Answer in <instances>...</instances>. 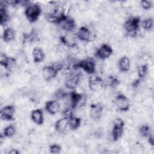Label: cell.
Here are the masks:
<instances>
[{
    "label": "cell",
    "instance_id": "6da1fadb",
    "mask_svg": "<svg viewBox=\"0 0 154 154\" xmlns=\"http://www.w3.org/2000/svg\"><path fill=\"white\" fill-rule=\"evenodd\" d=\"M140 19L138 16L131 17L125 20L123 24V28L126 32L127 35L135 38L139 33Z\"/></svg>",
    "mask_w": 154,
    "mask_h": 154
},
{
    "label": "cell",
    "instance_id": "7a4b0ae2",
    "mask_svg": "<svg viewBox=\"0 0 154 154\" xmlns=\"http://www.w3.org/2000/svg\"><path fill=\"white\" fill-rule=\"evenodd\" d=\"M81 69L88 74H94L96 70V63L94 60L91 57H87L81 60H77L72 69Z\"/></svg>",
    "mask_w": 154,
    "mask_h": 154
},
{
    "label": "cell",
    "instance_id": "3957f363",
    "mask_svg": "<svg viewBox=\"0 0 154 154\" xmlns=\"http://www.w3.org/2000/svg\"><path fill=\"white\" fill-rule=\"evenodd\" d=\"M74 72H70L65 78V87L71 90H75L79 85V81L82 78V74L80 72H77L78 69H73Z\"/></svg>",
    "mask_w": 154,
    "mask_h": 154
},
{
    "label": "cell",
    "instance_id": "277c9868",
    "mask_svg": "<svg viewBox=\"0 0 154 154\" xmlns=\"http://www.w3.org/2000/svg\"><path fill=\"white\" fill-rule=\"evenodd\" d=\"M42 8L38 4H31L27 6L24 14L30 23L35 22L42 13Z\"/></svg>",
    "mask_w": 154,
    "mask_h": 154
},
{
    "label": "cell",
    "instance_id": "5b68a950",
    "mask_svg": "<svg viewBox=\"0 0 154 154\" xmlns=\"http://www.w3.org/2000/svg\"><path fill=\"white\" fill-rule=\"evenodd\" d=\"M88 85L91 91L94 93H98L104 89L106 84L100 76L92 74L88 78Z\"/></svg>",
    "mask_w": 154,
    "mask_h": 154
},
{
    "label": "cell",
    "instance_id": "8992f818",
    "mask_svg": "<svg viewBox=\"0 0 154 154\" xmlns=\"http://www.w3.org/2000/svg\"><path fill=\"white\" fill-rule=\"evenodd\" d=\"M125 122L120 118H117L114 120L113 128L111 131L112 139L114 141H118L122 136L124 132Z\"/></svg>",
    "mask_w": 154,
    "mask_h": 154
},
{
    "label": "cell",
    "instance_id": "52a82bcc",
    "mask_svg": "<svg viewBox=\"0 0 154 154\" xmlns=\"http://www.w3.org/2000/svg\"><path fill=\"white\" fill-rule=\"evenodd\" d=\"M114 104L118 110L123 112L128 111L130 108V102L129 99L122 93H119L116 96Z\"/></svg>",
    "mask_w": 154,
    "mask_h": 154
},
{
    "label": "cell",
    "instance_id": "ba28073f",
    "mask_svg": "<svg viewBox=\"0 0 154 154\" xmlns=\"http://www.w3.org/2000/svg\"><path fill=\"white\" fill-rule=\"evenodd\" d=\"M112 53L113 50L111 46L105 43L102 45L99 48L96 49L94 55L97 58L102 60H104L109 58L112 55Z\"/></svg>",
    "mask_w": 154,
    "mask_h": 154
},
{
    "label": "cell",
    "instance_id": "9c48e42d",
    "mask_svg": "<svg viewBox=\"0 0 154 154\" xmlns=\"http://www.w3.org/2000/svg\"><path fill=\"white\" fill-rule=\"evenodd\" d=\"M103 112V106L101 103L97 102L93 103L90 105L89 114L91 119L95 121L99 120Z\"/></svg>",
    "mask_w": 154,
    "mask_h": 154
},
{
    "label": "cell",
    "instance_id": "30bf717a",
    "mask_svg": "<svg viewBox=\"0 0 154 154\" xmlns=\"http://www.w3.org/2000/svg\"><path fill=\"white\" fill-rule=\"evenodd\" d=\"M15 108L14 106L10 105L4 106L1 110L0 113V119L5 121H13L14 120Z\"/></svg>",
    "mask_w": 154,
    "mask_h": 154
},
{
    "label": "cell",
    "instance_id": "8fae6325",
    "mask_svg": "<svg viewBox=\"0 0 154 154\" xmlns=\"http://www.w3.org/2000/svg\"><path fill=\"white\" fill-rule=\"evenodd\" d=\"M57 25H58L63 30L68 32H72L76 28V23L74 19L67 16Z\"/></svg>",
    "mask_w": 154,
    "mask_h": 154
},
{
    "label": "cell",
    "instance_id": "7c38bea8",
    "mask_svg": "<svg viewBox=\"0 0 154 154\" xmlns=\"http://www.w3.org/2000/svg\"><path fill=\"white\" fill-rule=\"evenodd\" d=\"M58 72L53 67L52 65L45 66L42 68V73L43 79L46 81H50L57 77Z\"/></svg>",
    "mask_w": 154,
    "mask_h": 154
},
{
    "label": "cell",
    "instance_id": "4fadbf2b",
    "mask_svg": "<svg viewBox=\"0 0 154 154\" xmlns=\"http://www.w3.org/2000/svg\"><path fill=\"white\" fill-rule=\"evenodd\" d=\"M76 37L81 41L90 42H91L92 34L88 28L83 26L78 29L76 34Z\"/></svg>",
    "mask_w": 154,
    "mask_h": 154
},
{
    "label": "cell",
    "instance_id": "5bb4252c",
    "mask_svg": "<svg viewBox=\"0 0 154 154\" xmlns=\"http://www.w3.org/2000/svg\"><path fill=\"white\" fill-rule=\"evenodd\" d=\"M60 103L57 100H51L46 102L45 104V109L46 111L51 114H56L60 109Z\"/></svg>",
    "mask_w": 154,
    "mask_h": 154
},
{
    "label": "cell",
    "instance_id": "9a60e30c",
    "mask_svg": "<svg viewBox=\"0 0 154 154\" xmlns=\"http://www.w3.org/2000/svg\"><path fill=\"white\" fill-rule=\"evenodd\" d=\"M31 119L36 125H42L44 122V116L42 110L38 108L33 109L31 112Z\"/></svg>",
    "mask_w": 154,
    "mask_h": 154
},
{
    "label": "cell",
    "instance_id": "2e32d148",
    "mask_svg": "<svg viewBox=\"0 0 154 154\" xmlns=\"http://www.w3.org/2000/svg\"><path fill=\"white\" fill-rule=\"evenodd\" d=\"M69 126V121L68 119L64 117L58 119L55 123L54 128L60 134H63L66 132V129Z\"/></svg>",
    "mask_w": 154,
    "mask_h": 154
},
{
    "label": "cell",
    "instance_id": "e0dca14e",
    "mask_svg": "<svg viewBox=\"0 0 154 154\" xmlns=\"http://www.w3.org/2000/svg\"><path fill=\"white\" fill-rule=\"evenodd\" d=\"M32 57L34 63H40L43 61L45 58V54L42 48L39 47H35L32 51Z\"/></svg>",
    "mask_w": 154,
    "mask_h": 154
},
{
    "label": "cell",
    "instance_id": "ac0fdd59",
    "mask_svg": "<svg viewBox=\"0 0 154 154\" xmlns=\"http://www.w3.org/2000/svg\"><path fill=\"white\" fill-rule=\"evenodd\" d=\"M118 67L122 72H127L131 67V61L128 57L123 56L119 61Z\"/></svg>",
    "mask_w": 154,
    "mask_h": 154
},
{
    "label": "cell",
    "instance_id": "d6986e66",
    "mask_svg": "<svg viewBox=\"0 0 154 154\" xmlns=\"http://www.w3.org/2000/svg\"><path fill=\"white\" fill-rule=\"evenodd\" d=\"M60 42L66 47L70 48L77 45L75 40V37L70 34H66L60 37Z\"/></svg>",
    "mask_w": 154,
    "mask_h": 154
},
{
    "label": "cell",
    "instance_id": "ffe728a7",
    "mask_svg": "<svg viewBox=\"0 0 154 154\" xmlns=\"http://www.w3.org/2000/svg\"><path fill=\"white\" fill-rule=\"evenodd\" d=\"M3 40L6 42H11L15 38V31L11 27H8L4 29L2 34Z\"/></svg>",
    "mask_w": 154,
    "mask_h": 154
},
{
    "label": "cell",
    "instance_id": "44dd1931",
    "mask_svg": "<svg viewBox=\"0 0 154 154\" xmlns=\"http://www.w3.org/2000/svg\"><path fill=\"white\" fill-rule=\"evenodd\" d=\"M69 126L72 130H76L78 129L81 123V119L79 117H76L75 116L68 119Z\"/></svg>",
    "mask_w": 154,
    "mask_h": 154
},
{
    "label": "cell",
    "instance_id": "7402d4cb",
    "mask_svg": "<svg viewBox=\"0 0 154 154\" xmlns=\"http://www.w3.org/2000/svg\"><path fill=\"white\" fill-rule=\"evenodd\" d=\"M149 67L147 64H143L138 66L137 68V73L138 75V78L140 79H143L148 72Z\"/></svg>",
    "mask_w": 154,
    "mask_h": 154
},
{
    "label": "cell",
    "instance_id": "603a6c76",
    "mask_svg": "<svg viewBox=\"0 0 154 154\" xmlns=\"http://www.w3.org/2000/svg\"><path fill=\"white\" fill-rule=\"evenodd\" d=\"M10 18L7 8H0V23L1 26L5 25L10 20Z\"/></svg>",
    "mask_w": 154,
    "mask_h": 154
},
{
    "label": "cell",
    "instance_id": "cb8c5ba5",
    "mask_svg": "<svg viewBox=\"0 0 154 154\" xmlns=\"http://www.w3.org/2000/svg\"><path fill=\"white\" fill-rule=\"evenodd\" d=\"M141 25L143 29L147 31L152 28L153 25V20L152 17H147L141 22Z\"/></svg>",
    "mask_w": 154,
    "mask_h": 154
},
{
    "label": "cell",
    "instance_id": "d4e9b609",
    "mask_svg": "<svg viewBox=\"0 0 154 154\" xmlns=\"http://www.w3.org/2000/svg\"><path fill=\"white\" fill-rule=\"evenodd\" d=\"M16 131V129L15 126L13 125H10L4 128L2 134L5 137H11L15 135Z\"/></svg>",
    "mask_w": 154,
    "mask_h": 154
},
{
    "label": "cell",
    "instance_id": "484cf974",
    "mask_svg": "<svg viewBox=\"0 0 154 154\" xmlns=\"http://www.w3.org/2000/svg\"><path fill=\"white\" fill-rule=\"evenodd\" d=\"M69 93L66 92V91L64 90H63V88H60L57 89L54 93V97H55V99L57 100H63V99H64L66 97L68 96Z\"/></svg>",
    "mask_w": 154,
    "mask_h": 154
},
{
    "label": "cell",
    "instance_id": "4316f807",
    "mask_svg": "<svg viewBox=\"0 0 154 154\" xmlns=\"http://www.w3.org/2000/svg\"><path fill=\"white\" fill-rule=\"evenodd\" d=\"M139 133L142 137L147 138L149 136V135L152 133L150 126L147 125L141 126L139 129Z\"/></svg>",
    "mask_w": 154,
    "mask_h": 154
},
{
    "label": "cell",
    "instance_id": "83f0119b",
    "mask_svg": "<svg viewBox=\"0 0 154 154\" xmlns=\"http://www.w3.org/2000/svg\"><path fill=\"white\" fill-rule=\"evenodd\" d=\"M49 150L51 153H58L61 150V147L58 144H52L49 146Z\"/></svg>",
    "mask_w": 154,
    "mask_h": 154
},
{
    "label": "cell",
    "instance_id": "f1b7e54d",
    "mask_svg": "<svg viewBox=\"0 0 154 154\" xmlns=\"http://www.w3.org/2000/svg\"><path fill=\"white\" fill-rule=\"evenodd\" d=\"M140 4L141 7L146 10H149L152 7V2L150 1H141L140 2Z\"/></svg>",
    "mask_w": 154,
    "mask_h": 154
},
{
    "label": "cell",
    "instance_id": "f546056e",
    "mask_svg": "<svg viewBox=\"0 0 154 154\" xmlns=\"http://www.w3.org/2000/svg\"><path fill=\"white\" fill-rule=\"evenodd\" d=\"M147 140H148V143L150 144V146H154V140H153V135L152 134V133H151L149 136L147 137Z\"/></svg>",
    "mask_w": 154,
    "mask_h": 154
},
{
    "label": "cell",
    "instance_id": "4dcf8cb0",
    "mask_svg": "<svg viewBox=\"0 0 154 154\" xmlns=\"http://www.w3.org/2000/svg\"><path fill=\"white\" fill-rule=\"evenodd\" d=\"M8 154H19L20 152L17 149H11L8 152Z\"/></svg>",
    "mask_w": 154,
    "mask_h": 154
},
{
    "label": "cell",
    "instance_id": "1f68e13d",
    "mask_svg": "<svg viewBox=\"0 0 154 154\" xmlns=\"http://www.w3.org/2000/svg\"><path fill=\"white\" fill-rule=\"evenodd\" d=\"M5 137L4 136V135L3 134H1V136H0V142H1V144H2L5 141Z\"/></svg>",
    "mask_w": 154,
    "mask_h": 154
}]
</instances>
